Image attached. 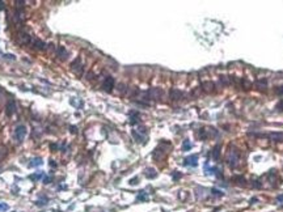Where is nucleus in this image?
Instances as JSON below:
<instances>
[{
    "label": "nucleus",
    "mask_w": 283,
    "mask_h": 212,
    "mask_svg": "<svg viewBox=\"0 0 283 212\" xmlns=\"http://www.w3.org/2000/svg\"><path fill=\"white\" fill-rule=\"evenodd\" d=\"M180 177H181V174H180V173H174V174H173V178H174V180H178Z\"/></svg>",
    "instance_id": "obj_20"
},
{
    "label": "nucleus",
    "mask_w": 283,
    "mask_h": 212,
    "mask_svg": "<svg viewBox=\"0 0 283 212\" xmlns=\"http://www.w3.org/2000/svg\"><path fill=\"white\" fill-rule=\"evenodd\" d=\"M34 45H35V47L39 49V50H43L45 49V43L42 41H38V39H35L34 41Z\"/></svg>",
    "instance_id": "obj_14"
},
{
    "label": "nucleus",
    "mask_w": 283,
    "mask_h": 212,
    "mask_svg": "<svg viewBox=\"0 0 283 212\" xmlns=\"http://www.w3.org/2000/svg\"><path fill=\"white\" fill-rule=\"evenodd\" d=\"M148 199V195L144 193V191H142V193L138 195V200H147Z\"/></svg>",
    "instance_id": "obj_15"
},
{
    "label": "nucleus",
    "mask_w": 283,
    "mask_h": 212,
    "mask_svg": "<svg viewBox=\"0 0 283 212\" xmlns=\"http://www.w3.org/2000/svg\"><path fill=\"white\" fill-rule=\"evenodd\" d=\"M51 181V178H45V180H43V182H45V183H49V182H50Z\"/></svg>",
    "instance_id": "obj_22"
},
{
    "label": "nucleus",
    "mask_w": 283,
    "mask_h": 212,
    "mask_svg": "<svg viewBox=\"0 0 283 212\" xmlns=\"http://www.w3.org/2000/svg\"><path fill=\"white\" fill-rule=\"evenodd\" d=\"M26 135V127L24 124H20L17 127L15 128V134H13V138H15V140L17 141V143H21L22 140H24Z\"/></svg>",
    "instance_id": "obj_2"
},
{
    "label": "nucleus",
    "mask_w": 283,
    "mask_h": 212,
    "mask_svg": "<svg viewBox=\"0 0 283 212\" xmlns=\"http://www.w3.org/2000/svg\"><path fill=\"white\" fill-rule=\"evenodd\" d=\"M133 135L134 138L136 139V141H143L144 139H146V135H147V130L146 128H138V130H133Z\"/></svg>",
    "instance_id": "obj_3"
},
{
    "label": "nucleus",
    "mask_w": 283,
    "mask_h": 212,
    "mask_svg": "<svg viewBox=\"0 0 283 212\" xmlns=\"http://www.w3.org/2000/svg\"><path fill=\"white\" fill-rule=\"evenodd\" d=\"M5 211H8V204L0 203V212H5Z\"/></svg>",
    "instance_id": "obj_17"
},
{
    "label": "nucleus",
    "mask_w": 283,
    "mask_h": 212,
    "mask_svg": "<svg viewBox=\"0 0 283 212\" xmlns=\"http://www.w3.org/2000/svg\"><path fill=\"white\" fill-rule=\"evenodd\" d=\"M184 164L186 166H197L198 165V156L197 155H192V156H187L184 161Z\"/></svg>",
    "instance_id": "obj_4"
},
{
    "label": "nucleus",
    "mask_w": 283,
    "mask_h": 212,
    "mask_svg": "<svg viewBox=\"0 0 283 212\" xmlns=\"http://www.w3.org/2000/svg\"><path fill=\"white\" fill-rule=\"evenodd\" d=\"M226 161L227 164L229 165L231 168H236L240 161V153L239 151L236 149V148H229L228 151H227V155H226Z\"/></svg>",
    "instance_id": "obj_1"
},
{
    "label": "nucleus",
    "mask_w": 283,
    "mask_h": 212,
    "mask_svg": "<svg viewBox=\"0 0 283 212\" xmlns=\"http://www.w3.org/2000/svg\"><path fill=\"white\" fill-rule=\"evenodd\" d=\"M42 177H43V172H41V173H37V174H32L29 178H30L32 181H39Z\"/></svg>",
    "instance_id": "obj_11"
},
{
    "label": "nucleus",
    "mask_w": 283,
    "mask_h": 212,
    "mask_svg": "<svg viewBox=\"0 0 283 212\" xmlns=\"http://www.w3.org/2000/svg\"><path fill=\"white\" fill-rule=\"evenodd\" d=\"M0 9H3V1H0Z\"/></svg>",
    "instance_id": "obj_24"
},
{
    "label": "nucleus",
    "mask_w": 283,
    "mask_h": 212,
    "mask_svg": "<svg viewBox=\"0 0 283 212\" xmlns=\"http://www.w3.org/2000/svg\"><path fill=\"white\" fill-rule=\"evenodd\" d=\"M211 191H212V194H214V195H218V197L223 195V193H220V191H219V190H216V188H212Z\"/></svg>",
    "instance_id": "obj_18"
},
{
    "label": "nucleus",
    "mask_w": 283,
    "mask_h": 212,
    "mask_svg": "<svg viewBox=\"0 0 283 212\" xmlns=\"http://www.w3.org/2000/svg\"><path fill=\"white\" fill-rule=\"evenodd\" d=\"M18 41L21 42L22 45H28L29 42H30V35L26 34V33H20V35H18Z\"/></svg>",
    "instance_id": "obj_6"
},
{
    "label": "nucleus",
    "mask_w": 283,
    "mask_h": 212,
    "mask_svg": "<svg viewBox=\"0 0 283 212\" xmlns=\"http://www.w3.org/2000/svg\"><path fill=\"white\" fill-rule=\"evenodd\" d=\"M184 151H189L190 149V148H192V144H190V141L189 140H185V141H184Z\"/></svg>",
    "instance_id": "obj_16"
},
{
    "label": "nucleus",
    "mask_w": 283,
    "mask_h": 212,
    "mask_svg": "<svg viewBox=\"0 0 283 212\" xmlns=\"http://www.w3.org/2000/svg\"><path fill=\"white\" fill-rule=\"evenodd\" d=\"M181 96H182V93H181L180 91H176V89H173V91L170 92V98H172V100H178Z\"/></svg>",
    "instance_id": "obj_10"
},
{
    "label": "nucleus",
    "mask_w": 283,
    "mask_h": 212,
    "mask_svg": "<svg viewBox=\"0 0 283 212\" xmlns=\"http://www.w3.org/2000/svg\"><path fill=\"white\" fill-rule=\"evenodd\" d=\"M15 111H16V102L11 100V101L8 102V104H7V114H8V115H12Z\"/></svg>",
    "instance_id": "obj_7"
},
{
    "label": "nucleus",
    "mask_w": 283,
    "mask_h": 212,
    "mask_svg": "<svg viewBox=\"0 0 283 212\" xmlns=\"http://www.w3.org/2000/svg\"><path fill=\"white\" fill-rule=\"evenodd\" d=\"M156 175H157V173H156V170H155V169H152V168L146 169V177L147 178H155Z\"/></svg>",
    "instance_id": "obj_9"
},
{
    "label": "nucleus",
    "mask_w": 283,
    "mask_h": 212,
    "mask_svg": "<svg viewBox=\"0 0 283 212\" xmlns=\"http://www.w3.org/2000/svg\"><path fill=\"white\" fill-rule=\"evenodd\" d=\"M278 93H279V94H283V87H281V88L278 89Z\"/></svg>",
    "instance_id": "obj_21"
},
{
    "label": "nucleus",
    "mask_w": 283,
    "mask_h": 212,
    "mask_svg": "<svg viewBox=\"0 0 283 212\" xmlns=\"http://www.w3.org/2000/svg\"><path fill=\"white\" fill-rule=\"evenodd\" d=\"M203 87H207V88H205V91L206 92H212L214 91V84H212V82H203Z\"/></svg>",
    "instance_id": "obj_12"
},
{
    "label": "nucleus",
    "mask_w": 283,
    "mask_h": 212,
    "mask_svg": "<svg viewBox=\"0 0 283 212\" xmlns=\"http://www.w3.org/2000/svg\"><path fill=\"white\" fill-rule=\"evenodd\" d=\"M38 165H42V160L41 158H34L32 162H29V166H38Z\"/></svg>",
    "instance_id": "obj_13"
},
{
    "label": "nucleus",
    "mask_w": 283,
    "mask_h": 212,
    "mask_svg": "<svg viewBox=\"0 0 283 212\" xmlns=\"http://www.w3.org/2000/svg\"><path fill=\"white\" fill-rule=\"evenodd\" d=\"M138 183V178L135 177V178H133V180L130 181V185H136Z\"/></svg>",
    "instance_id": "obj_19"
},
{
    "label": "nucleus",
    "mask_w": 283,
    "mask_h": 212,
    "mask_svg": "<svg viewBox=\"0 0 283 212\" xmlns=\"http://www.w3.org/2000/svg\"><path fill=\"white\" fill-rule=\"evenodd\" d=\"M211 156H212V158L215 161H219V158H220V145H216V147L214 148Z\"/></svg>",
    "instance_id": "obj_8"
},
{
    "label": "nucleus",
    "mask_w": 283,
    "mask_h": 212,
    "mask_svg": "<svg viewBox=\"0 0 283 212\" xmlns=\"http://www.w3.org/2000/svg\"><path fill=\"white\" fill-rule=\"evenodd\" d=\"M113 88H114V79L110 77V76H108V77L105 79V81H104V89L106 92H111V91H113Z\"/></svg>",
    "instance_id": "obj_5"
},
{
    "label": "nucleus",
    "mask_w": 283,
    "mask_h": 212,
    "mask_svg": "<svg viewBox=\"0 0 283 212\" xmlns=\"http://www.w3.org/2000/svg\"><path fill=\"white\" fill-rule=\"evenodd\" d=\"M278 200H283V195H281V197H278Z\"/></svg>",
    "instance_id": "obj_23"
}]
</instances>
